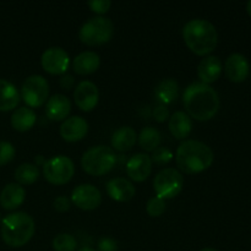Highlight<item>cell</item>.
I'll return each mask as SVG.
<instances>
[{
    "label": "cell",
    "instance_id": "obj_10",
    "mask_svg": "<svg viewBox=\"0 0 251 251\" xmlns=\"http://www.w3.org/2000/svg\"><path fill=\"white\" fill-rule=\"evenodd\" d=\"M41 64L43 70L50 75H64L70 65V58L60 47H50L42 54Z\"/></svg>",
    "mask_w": 251,
    "mask_h": 251
},
{
    "label": "cell",
    "instance_id": "obj_9",
    "mask_svg": "<svg viewBox=\"0 0 251 251\" xmlns=\"http://www.w3.org/2000/svg\"><path fill=\"white\" fill-rule=\"evenodd\" d=\"M21 98L29 108H39L48 100V81L42 75H32L25 80L21 87Z\"/></svg>",
    "mask_w": 251,
    "mask_h": 251
},
{
    "label": "cell",
    "instance_id": "obj_12",
    "mask_svg": "<svg viewBox=\"0 0 251 251\" xmlns=\"http://www.w3.org/2000/svg\"><path fill=\"white\" fill-rule=\"evenodd\" d=\"M100 92L91 81H81L74 91V102L82 112H92L98 104Z\"/></svg>",
    "mask_w": 251,
    "mask_h": 251
},
{
    "label": "cell",
    "instance_id": "obj_40",
    "mask_svg": "<svg viewBox=\"0 0 251 251\" xmlns=\"http://www.w3.org/2000/svg\"><path fill=\"white\" fill-rule=\"evenodd\" d=\"M200 251H217L216 249H212V248H205V249L200 250Z\"/></svg>",
    "mask_w": 251,
    "mask_h": 251
},
{
    "label": "cell",
    "instance_id": "obj_24",
    "mask_svg": "<svg viewBox=\"0 0 251 251\" xmlns=\"http://www.w3.org/2000/svg\"><path fill=\"white\" fill-rule=\"evenodd\" d=\"M179 83L173 78H166L161 81L154 88V96L161 102V104L169 105L173 104L179 97Z\"/></svg>",
    "mask_w": 251,
    "mask_h": 251
},
{
    "label": "cell",
    "instance_id": "obj_20",
    "mask_svg": "<svg viewBox=\"0 0 251 251\" xmlns=\"http://www.w3.org/2000/svg\"><path fill=\"white\" fill-rule=\"evenodd\" d=\"M100 55L95 51H82L73 61V69L77 75L86 76L96 73L100 69Z\"/></svg>",
    "mask_w": 251,
    "mask_h": 251
},
{
    "label": "cell",
    "instance_id": "obj_34",
    "mask_svg": "<svg viewBox=\"0 0 251 251\" xmlns=\"http://www.w3.org/2000/svg\"><path fill=\"white\" fill-rule=\"evenodd\" d=\"M169 117H171V114H169V109L167 108V105L159 104L154 108L153 118L156 122L164 123L167 122V120H169Z\"/></svg>",
    "mask_w": 251,
    "mask_h": 251
},
{
    "label": "cell",
    "instance_id": "obj_8",
    "mask_svg": "<svg viewBox=\"0 0 251 251\" xmlns=\"http://www.w3.org/2000/svg\"><path fill=\"white\" fill-rule=\"evenodd\" d=\"M75 166L69 157L59 154L47 159L43 164V176L53 185H64L73 179Z\"/></svg>",
    "mask_w": 251,
    "mask_h": 251
},
{
    "label": "cell",
    "instance_id": "obj_25",
    "mask_svg": "<svg viewBox=\"0 0 251 251\" xmlns=\"http://www.w3.org/2000/svg\"><path fill=\"white\" fill-rule=\"evenodd\" d=\"M37 122V115L33 109L27 107L17 108L11 115V126L20 132L31 130Z\"/></svg>",
    "mask_w": 251,
    "mask_h": 251
},
{
    "label": "cell",
    "instance_id": "obj_19",
    "mask_svg": "<svg viewBox=\"0 0 251 251\" xmlns=\"http://www.w3.org/2000/svg\"><path fill=\"white\" fill-rule=\"evenodd\" d=\"M26 190L17 183H10L0 193V206L4 210L12 211L24 203Z\"/></svg>",
    "mask_w": 251,
    "mask_h": 251
},
{
    "label": "cell",
    "instance_id": "obj_23",
    "mask_svg": "<svg viewBox=\"0 0 251 251\" xmlns=\"http://www.w3.org/2000/svg\"><path fill=\"white\" fill-rule=\"evenodd\" d=\"M19 91L11 82L0 78V112L14 110L20 103Z\"/></svg>",
    "mask_w": 251,
    "mask_h": 251
},
{
    "label": "cell",
    "instance_id": "obj_32",
    "mask_svg": "<svg viewBox=\"0 0 251 251\" xmlns=\"http://www.w3.org/2000/svg\"><path fill=\"white\" fill-rule=\"evenodd\" d=\"M87 6L93 12L102 16V15L107 14L109 11L110 6H112V1L110 0H90V1H87Z\"/></svg>",
    "mask_w": 251,
    "mask_h": 251
},
{
    "label": "cell",
    "instance_id": "obj_15",
    "mask_svg": "<svg viewBox=\"0 0 251 251\" xmlns=\"http://www.w3.org/2000/svg\"><path fill=\"white\" fill-rule=\"evenodd\" d=\"M59 131L66 142H77L87 135L88 123L82 117L75 115L64 120Z\"/></svg>",
    "mask_w": 251,
    "mask_h": 251
},
{
    "label": "cell",
    "instance_id": "obj_1",
    "mask_svg": "<svg viewBox=\"0 0 251 251\" xmlns=\"http://www.w3.org/2000/svg\"><path fill=\"white\" fill-rule=\"evenodd\" d=\"M183 103L186 114L199 122L215 118L220 109V97L215 88L202 82H194L185 88Z\"/></svg>",
    "mask_w": 251,
    "mask_h": 251
},
{
    "label": "cell",
    "instance_id": "obj_6",
    "mask_svg": "<svg viewBox=\"0 0 251 251\" xmlns=\"http://www.w3.org/2000/svg\"><path fill=\"white\" fill-rule=\"evenodd\" d=\"M114 34V25L110 19L96 16L86 21L78 31V38L83 44L90 47L108 43Z\"/></svg>",
    "mask_w": 251,
    "mask_h": 251
},
{
    "label": "cell",
    "instance_id": "obj_7",
    "mask_svg": "<svg viewBox=\"0 0 251 251\" xmlns=\"http://www.w3.org/2000/svg\"><path fill=\"white\" fill-rule=\"evenodd\" d=\"M184 186L183 174L174 168H164L153 180V189L157 198L171 200L181 193Z\"/></svg>",
    "mask_w": 251,
    "mask_h": 251
},
{
    "label": "cell",
    "instance_id": "obj_17",
    "mask_svg": "<svg viewBox=\"0 0 251 251\" xmlns=\"http://www.w3.org/2000/svg\"><path fill=\"white\" fill-rule=\"evenodd\" d=\"M223 71L222 61L216 55H207L200 61L198 66V76L201 82L210 85L221 77Z\"/></svg>",
    "mask_w": 251,
    "mask_h": 251
},
{
    "label": "cell",
    "instance_id": "obj_38",
    "mask_svg": "<svg viewBox=\"0 0 251 251\" xmlns=\"http://www.w3.org/2000/svg\"><path fill=\"white\" fill-rule=\"evenodd\" d=\"M247 10H248V14L250 15V17H251V0L249 2H248V5H247Z\"/></svg>",
    "mask_w": 251,
    "mask_h": 251
},
{
    "label": "cell",
    "instance_id": "obj_36",
    "mask_svg": "<svg viewBox=\"0 0 251 251\" xmlns=\"http://www.w3.org/2000/svg\"><path fill=\"white\" fill-rule=\"evenodd\" d=\"M74 85H75V80H74L73 76L69 75V74H64V75H61V78H60L61 88H64V90H71V88L74 87Z\"/></svg>",
    "mask_w": 251,
    "mask_h": 251
},
{
    "label": "cell",
    "instance_id": "obj_22",
    "mask_svg": "<svg viewBox=\"0 0 251 251\" xmlns=\"http://www.w3.org/2000/svg\"><path fill=\"white\" fill-rule=\"evenodd\" d=\"M137 141V134L132 127L122 126L112 136V147L115 151L127 152L135 146Z\"/></svg>",
    "mask_w": 251,
    "mask_h": 251
},
{
    "label": "cell",
    "instance_id": "obj_35",
    "mask_svg": "<svg viewBox=\"0 0 251 251\" xmlns=\"http://www.w3.org/2000/svg\"><path fill=\"white\" fill-rule=\"evenodd\" d=\"M53 206H54V208L58 211V212H60V213L66 212V211L70 210L71 200L70 199L66 198V196H59V198H56L55 200H54Z\"/></svg>",
    "mask_w": 251,
    "mask_h": 251
},
{
    "label": "cell",
    "instance_id": "obj_2",
    "mask_svg": "<svg viewBox=\"0 0 251 251\" xmlns=\"http://www.w3.org/2000/svg\"><path fill=\"white\" fill-rule=\"evenodd\" d=\"M213 151L208 145L198 140H185L179 145L176 153V166L186 174H199L213 163Z\"/></svg>",
    "mask_w": 251,
    "mask_h": 251
},
{
    "label": "cell",
    "instance_id": "obj_3",
    "mask_svg": "<svg viewBox=\"0 0 251 251\" xmlns=\"http://www.w3.org/2000/svg\"><path fill=\"white\" fill-rule=\"evenodd\" d=\"M186 47L199 56L208 55L218 43V33L213 24L207 20L195 19L186 22L183 28Z\"/></svg>",
    "mask_w": 251,
    "mask_h": 251
},
{
    "label": "cell",
    "instance_id": "obj_18",
    "mask_svg": "<svg viewBox=\"0 0 251 251\" xmlns=\"http://www.w3.org/2000/svg\"><path fill=\"white\" fill-rule=\"evenodd\" d=\"M71 112V102L66 96L54 95L48 98L46 105V114L53 122H63Z\"/></svg>",
    "mask_w": 251,
    "mask_h": 251
},
{
    "label": "cell",
    "instance_id": "obj_26",
    "mask_svg": "<svg viewBox=\"0 0 251 251\" xmlns=\"http://www.w3.org/2000/svg\"><path fill=\"white\" fill-rule=\"evenodd\" d=\"M39 178V169L33 163H22L15 171V180L20 185H32Z\"/></svg>",
    "mask_w": 251,
    "mask_h": 251
},
{
    "label": "cell",
    "instance_id": "obj_14",
    "mask_svg": "<svg viewBox=\"0 0 251 251\" xmlns=\"http://www.w3.org/2000/svg\"><path fill=\"white\" fill-rule=\"evenodd\" d=\"M250 71V64L243 54L234 53L227 58L225 63L226 76L232 82H243L248 78Z\"/></svg>",
    "mask_w": 251,
    "mask_h": 251
},
{
    "label": "cell",
    "instance_id": "obj_5",
    "mask_svg": "<svg viewBox=\"0 0 251 251\" xmlns=\"http://www.w3.org/2000/svg\"><path fill=\"white\" fill-rule=\"evenodd\" d=\"M117 163V156L113 149L107 146L90 147L81 158V167L92 176H102L109 173Z\"/></svg>",
    "mask_w": 251,
    "mask_h": 251
},
{
    "label": "cell",
    "instance_id": "obj_16",
    "mask_svg": "<svg viewBox=\"0 0 251 251\" xmlns=\"http://www.w3.org/2000/svg\"><path fill=\"white\" fill-rule=\"evenodd\" d=\"M107 194L117 202H127L136 194L134 184L125 178H113L107 183Z\"/></svg>",
    "mask_w": 251,
    "mask_h": 251
},
{
    "label": "cell",
    "instance_id": "obj_28",
    "mask_svg": "<svg viewBox=\"0 0 251 251\" xmlns=\"http://www.w3.org/2000/svg\"><path fill=\"white\" fill-rule=\"evenodd\" d=\"M51 247H53L54 251H76L77 240L71 234L61 233V234H58L54 238Z\"/></svg>",
    "mask_w": 251,
    "mask_h": 251
},
{
    "label": "cell",
    "instance_id": "obj_11",
    "mask_svg": "<svg viewBox=\"0 0 251 251\" xmlns=\"http://www.w3.org/2000/svg\"><path fill=\"white\" fill-rule=\"evenodd\" d=\"M71 202L83 211H93L102 203V194L92 184H81L71 194Z\"/></svg>",
    "mask_w": 251,
    "mask_h": 251
},
{
    "label": "cell",
    "instance_id": "obj_13",
    "mask_svg": "<svg viewBox=\"0 0 251 251\" xmlns=\"http://www.w3.org/2000/svg\"><path fill=\"white\" fill-rule=\"evenodd\" d=\"M152 173L151 157L146 153H136L126 163V174L131 180L142 183Z\"/></svg>",
    "mask_w": 251,
    "mask_h": 251
},
{
    "label": "cell",
    "instance_id": "obj_37",
    "mask_svg": "<svg viewBox=\"0 0 251 251\" xmlns=\"http://www.w3.org/2000/svg\"><path fill=\"white\" fill-rule=\"evenodd\" d=\"M34 161H36V166H37V167H38V166L43 167V164L46 163V159L43 158V156H37Z\"/></svg>",
    "mask_w": 251,
    "mask_h": 251
},
{
    "label": "cell",
    "instance_id": "obj_31",
    "mask_svg": "<svg viewBox=\"0 0 251 251\" xmlns=\"http://www.w3.org/2000/svg\"><path fill=\"white\" fill-rule=\"evenodd\" d=\"M16 150L14 145L7 141H0V167L10 163L15 158Z\"/></svg>",
    "mask_w": 251,
    "mask_h": 251
},
{
    "label": "cell",
    "instance_id": "obj_33",
    "mask_svg": "<svg viewBox=\"0 0 251 251\" xmlns=\"http://www.w3.org/2000/svg\"><path fill=\"white\" fill-rule=\"evenodd\" d=\"M98 251H118V243L112 238H100L97 243Z\"/></svg>",
    "mask_w": 251,
    "mask_h": 251
},
{
    "label": "cell",
    "instance_id": "obj_29",
    "mask_svg": "<svg viewBox=\"0 0 251 251\" xmlns=\"http://www.w3.org/2000/svg\"><path fill=\"white\" fill-rule=\"evenodd\" d=\"M166 201L157 198V196H153L147 201L146 211L151 217H161L166 212Z\"/></svg>",
    "mask_w": 251,
    "mask_h": 251
},
{
    "label": "cell",
    "instance_id": "obj_4",
    "mask_svg": "<svg viewBox=\"0 0 251 251\" xmlns=\"http://www.w3.org/2000/svg\"><path fill=\"white\" fill-rule=\"evenodd\" d=\"M36 232L34 221L26 212H12L2 218L1 238L6 245L11 248H21L26 245Z\"/></svg>",
    "mask_w": 251,
    "mask_h": 251
},
{
    "label": "cell",
    "instance_id": "obj_41",
    "mask_svg": "<svg viewBox=\"0 0 251 251\" xmlns=\"http://www.w3.org/2000/svg\"><path fill=\"white\" fill-rule=\"evenodd\" d=\"M1 222H2V217H1V213H0V226H1Z\"/></svg>",
    "mask_w": 251,
    "mask_h": 251
},
{
    "label": "cell",
    "instance_id": "obj_39",
    "mask_svg": "<svg viewBox=\"0 0 251 251\" xmlns=\"http://www.w3.org/2000/svg\"><path fill=\"white\" fill-rule=\"evenodd\" d=\"M78 251H96V250H95V249H92V248L85 247V248H82V249H80Z\"/></svg>",
    "mask_w": 251,
    "mask_h": 251
},
{
    "label": "cell",
    "instance_id": "obj_30",
    "mask_svg": "<svg viewBox=\"0 0 251 251\" xmlns=\"http://www.w3.org/2000/svg\"><path fill=\"white\" fill-rule=\"evenodd\" d=\"M172 159H173V153H172L171 150H168L167 147L159 146L158 149H156L152 152V163H156L158 164V166H166V164H168Z\"/></svg>",
    "mask_w": 251,
    "mask_h": 251
},
{
    "label": "cell",
    "instance_id": "obj_27",
    "mask_svg": "<svg viewBox=\"0 0 251 251\" xmlns=\"http://www.w3.org/2000/svg\"><path fill=\"white\" fill-rule=\"evenodd\" d=\"M137 139H139L140 147L146 152H153L154 150L158 149L162 141V136L159 131L152 126L144 127L139 136H137Z\"/></svg>",
    "mask_w": 251,
    "mask_h": 251
},
{
    "label": "cell",
    "instance_id": "obj_21",
    "mask_svg": "<svg viewBox=\"0 0 251 251\" xmlns=\"http://www.w3.org/2000/svg\"><path fill=\"white\" fill-rule=\"evenodd\" d=\"M168 127L171 134L176 139L184 140L191 134L193 122H191V118L185 112L179 110V112H176L169 117Z\"/></svg>",
    "mask_w": 251,
    "mask_h": 251
}]
</instances>
